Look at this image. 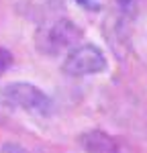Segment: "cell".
I'll return each instance as SVG.
<instances>
[{
    "label": "cell",
    "mask_w": 147,
    "mask_h": 153,
    "mask_svg": "<svg viewBox=\"0 0 147 153\" xmlns=\"http://www.w3.org/2000/svg\"><path fill=\"white\" fill-rule=\"evenodd\" d=\"M84 39V29L72 19L59 16L55 21L41 27L35 35V45L45 55H59L63 51H72Z\"/></svg>",
    "instance_id": "obj_2"
},
{
    "label": "cell",
    "mask_w": 147,
    "mask_h": 153,
    "mask_svg": "<svg viewBox=\"0 0 147 153\" xmlns=\"http://www.w3.org/2000/svg\"><path fill=\"white\" fill-rule=\"evenodd\" d=\"M114 6L121 19L133 21L139 14V0H114Z\"/></svg>",
    "instance_id": "obj_5"
},
{
    "label": "cell",
    "mask_w": 147,
    "mask_h": 153,
    "mask_svg": "<svg viewBox=\"0 0 147 153\" xmlns=\"http://www.w3.org/2000/svg\"><path fill=\"white\" fill-rule=\"evenodd\" d=\"M84 10H90V12H98L102 8V2L100 0H76Z\"/></svg>",
    "instance_id": "obj_8"
},
{
    "label": "cell",
    "mask_w": 147,
    "mask_h": 153,
    "mask_svg": "<svg viewBox=\"0 0 147 153\" xmlns=\"http://www.w3.org/2000/svg\"><path fill=\"white\" fill-rule=\"evenodd\" d=\"M0 153H31V151L23 145H19V143H4L0 147Z\"/></svg>",
    "instance_id": "obj_7"
},
{
    "label": "cell",
    "mask_w": 147,
    "mask_h": 153,
    "mask_svg": "<svg viewBox=\"0 0 147 153\" xmlns=\"http://www.w3.org/2000/svg\"><path fill=\"white\" fill-rule=\"evenodd\" d=\"M12 61H14V57H12V53L8 51L6 47H0V78L6 74V71L10 70Z\"/></svg>",
    "instance_id": "obj_6"
},
{
    "label": "cell",
    "mask_w": 147,
    "mask_h": 153,
    "mask_svg": "<svg viewBox=\"0 0 147 153\" xmlns=\"http://www.w3.org/2000/svg\"><path fill=\"white\" fill-rule=\"evenodd\" d=\"M106 68H108L106 55L94 43H80L65 55L63 63H61V71L70 78L96 76V74H102Z\"/></svg>",
    "instance_id": "obj_3"
},
{
    "label": "cell",
    "mask_w": 147,
    "mask_h": 153,
    "mask_svg": "<svg viewBox=\"0 0 147 153\" xmlns=\"http://www.w3.org/2000/svg\"><path fill=\"white\" fill-rule=\"evenodd\" d=\"M80 143L88 153H121V145L104 131H88L80 137Z\"/></svg>",
    "instance_id": "obj_4"
},
{
    "label": "cell",
    "mask_w": 147,
    "mask_h": 153,
    "mask_svg": "<svg viewBox=\"0 0 147 153\" xmlns=\"http://www.w3.org/2000/svg\"><path fill=\"white\" fill-rule=\"evenodd\" d=\"M0 108L23 110L37 117H47L53 110V100L45 90L29 82H10L0 88Z\"/></svg>",
    "instance_id": "obj_1"
}]
</instances>
